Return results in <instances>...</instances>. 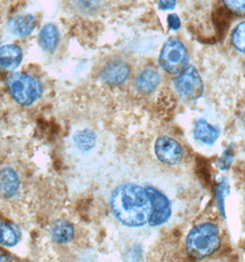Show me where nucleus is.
<instances>
[{
	"label": "nucleus",
	"instance_id": "obj_1",
	"mask_svg": "<svg viewBox=\"0 0 245 262\" xmlns=\"http://www.w3.org/2000/svg\"><path fill=\"white\" fill-rule=\"evenodd\" d=\"M114 216L127 226H141L150 220L151 205L145 188L127 183L118 186L111 195Z\"/></svg>",
	"mask_w": 245,
	"mask_h": 262
},
{
	"label": "nucleus",
	"instance_id": "obj_2",
	"mask_svg": "<svg viewBox=\"0 0 245 262\" xmlns=\"http://www.w3.org/2000/svg\"><path fill=\"white\" fill-rule=\"evenodd\" d=\"M220 247L218 226L204 223L194 227L186 238V252L193 258L201 259L213 255Z\"/></svg>",
	"mask_w": 245,
	"mask_h": 262
},
{
	"label": "nucleus",
	"instance_id": "obj_3",
	"mask_svg": "<svg viewBox=\"0 0 245 262\" xmlns=\"http://www.w3.org/2000/svg\"><path fill=\"white\" fill-rule=\"evenodd\" d=\"M64 10L78 16H99L131 6L136 0H59Z\"/></svg>",
	"mask_w": 245,
	"mask_h": 262
},
{
	"label": "nucleus",
	"instance_id": "obj_4",
	"mask_svg": "<svg viewBox=\"0 0 245 262\" xmlns=\"http://www.w3.org/2000/svg\"><path fill=\"white\" fill-rule=\"evenodd\" d=\"M9 92L18 104L29 106L42 95V85L36 78L23 73H14L7 81Z\"/></svg>",
	"mask_w": 245,
	"mask_h": 262
},
{
	"label": "nucleus",
	"instance_id": "obj_5",
	"mask_svg": "<svg viewBox=\"0 0 245 262\" xmlns=\"http://www.w3.org/2000/svg\"><path fill=\"white\" fill-rule=\"evenodd\" d=\"M189 61L186 46L176 38H171L165 42L159 55V64L171 75L180 74L187 68Z\"/></svg>",
	"mask_w": 245,
	"mask_h": 262
},
{
	"label": "nucleus",
	"instance_id": "obj_6",
	"mask_svg": "<svg viewBox=\"0 0 245 262\" xmlns=\"http://www.w3.org/2000/svg\"><path fill=\"white\" fill-rule=\"evenodd\" d=\"M179 94L187 100H197L203 94L204 86L199 73L194 67H187L175 79Z\"/></svg>",
	"mask_w": 245,
	"mask_h": 262
},
{
	"label": "nucleus",
	"instance_id": "obj_7",
	"mask_svg": "<svg viewBox=\"0 0 245 262\" xmlns=\"http://www.w3.org/2000/svg\"><path fill=\"white\" fill-rule=\"evenodd\" d=\"M151 205L149 223L151 226H158L168 221L172 215V204L166 195L152 186L145 187Z\"/></svg>",
	"mask_w": 245,
	"mask_h": 262
},
{
	"label": "nucleus",
	"instance_id": "obj_8",
	"mask_svg": "<svg viewBox=\"0 0 245 262\" xmlns=\"http://www.w3.org/2000/svg\"><path fill=\"white\" fill-rule=\"evenodd\" d=\"M155 153L159 161L168 165H177L183 158L182 146L168 136H160L155 143Z\"/></svg>",
	"mask_w": 245,
	"mask_h": 262
},
{
	"label": "nucleus",
	"instance_id": "obj_9",
	"mask_svg": "<svg viewBox=\"0 0 245 262\" xmlns=\"http://www.w3.org/2000/svg\"><path fill=\"white\" fill-rule=\"evenodd\" d=\"M130 75V67L126 60L111 59L105 63L100 72V79L109 85H121L127 81Z\"/></svg>",
	"mask_w": 245,
	"mask_h": 262
},
{
	"label": "nucleus",
	"instance_id": "obj_10",
	"mask_svg": "<svg viewBox=\"0 0 245 262\" xmlns=\"http://www.w3.org/2000/svg\"><path fill=\"white\" fill-rule=\"evenodd\" d=\"M19 178L12 168H3L0 170V195L6 199L12 198L18 193Z\"/></svg>",
	"mask_w": 245,
	"mask_h": 262
},
{
	"label": "nucleus",
	"instance_id": "obj_11",
	"mask_svg": "<svg viewBox=\"0 0 245 262\" xmlns=\"http://www.w3.org/2000/svg\"><path fill=\"white\" fill-rule=\"evenodd\" d=\"M35 27V18L30 15H18L11 18L8 24L9 32L15 36L27 37Z\"/></svg>",
	"mask_w": 245,
	"mask_h": 262
},
{
	"label": "nucleus",
	"instance_id": "obj_12",
	"mask_svg": "<svg viewBox=\"0 0 245 262\" xmlns=\"http://www.w3.org/2000/svg\"><path fill=\"white\" fill-rule=\"evenodd\" d=\"M23 60V51L15 45H8L0 48V69L13 70Z\"/></svg>",
	"mask_w": 245,
	"mask_h": 262
},
{
	"label": "nucleus",
	"instance_id": "obj_13",
	"mask_svg": "<svg viewBox=\"0 0 245 262\" xmlns=\"http://www.w3.org/2000/svg\"><path fill=\"white\" fill-rule=\"evenodd\" d=\"M194 136L196 140L206 145H213L219 136V130L217 127L209 124L204 119H199L195 122Z\"/></svg>",
	"mask_w": 245,
	"mask_h": 262
},
{
	"label": "nucleus",
	"instance_id": "obj_14",
	"mask_svg": "<svg viewBox=\"0 0 245 262\" xmlns=\"http://www.w3.org/2000/svg\"><path fill=\"white\" fill-rule=\"evenodd\" d=\"M59 42V32L55 25L48 23L45 25L39 33V45L43 50L54 52Z\"/></svg>",
	"mask_w": 245,
	"mask_h": 262
},
{
	"label": "nucleus",
	"instance_id": "obj_15",
	"mask_svg": "<svg viewBox=\"0 0 245 262\" xmlns=\"http://www.w3.org/2000/svg\"><path fill=\"white\" fill-rule=\"evenodd\" d=\"M51 237L57 244H67L74 237V227L66 220L55 221L51 226Z\"/></svg>",
	"mask_w": 245,
	"mask_h": 262
},
{
	"label": "nucleus",
	"instance_id": "obj_16",
	"mask_svg": "<svg viewBox=\"0 0 245 262\" xmlns=\"http://www.w3.org/2000/svg\"><path fill=\"white\" fill-rule=\"evenodd\" d=\"M159 83V75L153 68H148L136 77V86L138 91L149 94L157 89Z\"/></svg>",
	"mask_w": 245,
	"mask_h": 262
},
{
	"label": "nucleus",
	"instance_id": "obj_17",
	"mask_svg": "<svg viewBox=\"0 0 245 262\" xmlns=\"http://www.w3.org/2000/svg\"><path fill=\"white\" fill-rule=\"evenodd\" d=\"M21 235L17 226L8 222H0V245L13 247L21 239Z\"/></svg>",
	"mask_w": 245,
	"mask_h": 262
},
{
	"label": "nucleus",
	"instance_id": "obj_18",
	"mask_svg": "<svg viewBox=\"0 0 245 262\" xmlns=\"http://www.w3.org/2000/svg\"><path fill=\"white\" fill-rule=\"evenodd\" d=\"M74 144L78 149L83 152H87L92 149L96 144L95 134L90 130H81L74 135L73 137Z\"/></svg>",
	"mask_w": 245,
	"mask_h": 262
},
{
	"label": "nucleus",
	"instance_id": "obj_19",
	"mask_svg": "<svg viewBox=\"0 0 245 262\" xmlns=\"http://www.w3.org/2000/svg\"><path fill=\"white\" fill-rule=\"evenodd\" d=\"M232 41L237 50L245 53V21L240 23L233 30Z\"/></svg>",
	"mask_w": 245,
	"mask_h": 262
},
{
	"label": "nucleus",
	"instance_id": "obj_20",
	"mask_svg": "<svg viewBox=\"0 0 245 262\" xmlns=\"http://www.w3.org/2000/svg\"><path fill=\"white\" fill-rule=\"evenodd\" d=\"M230 194V185L226 179H221V181L218 183L217 188V200H218V208L225 217V210H224V200L225 197Z\"/></svg>",
	"mask_w": 245,
	"mask_h": 262
},
{
	"label": "nucleus",
	"instance_id": "obj_21",
	"mask_svg": "<svg viewBox=\"0 0 245 262\" xmlns=\"http://www.w3.org/2000/svg\"><path fill=\"white\" fill-rule=\"evenodd\" d=\"M223 3L232 13L245 16V0H223Z\"/></svg>",
	"mask_w": 245,
	"mask_h": 262
},
{
	"label": "nucleus",
	"instance_id": "obj_22",
	"mask_svg": "<svg viewBox=\"0 0 245 262\" xmlns=\"http://www.w3.org/2000/svg\"><path fill=\"white\" fill-rule=\"evenodd\" d=\"M233 157H234L233 149L231 148V147H229L228 149L225 150V151L223 152L221 157L218 158V167H219L221 170H227L228 168L231 167V165H232Z\"/></svg>",
	"mask_w": 245,
	"mask_h": 262
},
{
	"label": "nucleus",
	"instance_id": "obj_23",
	"mask_svg": "<svg viewBox=\"0 0 245 262\" xmlns=\"http://www.w3.org/2000/svg\"><path fill=\"white\" fill-rule=\"evenodd\" d=\"M168 23L170 25V28L173 30H178L180 28V18L178 17L176 14H171L169 15Z\"/></svg>",
	"mask_w": 245,
	"mask_h": 262
},
{
	"label": "nucleus",
	"instance_id": "obj_24",
	"mask_svg": "<svg viewBox=\"0 0 245 262\" xmlns=\"http://www.w3.org/2000/svg\"><path fill=\"white\" fill-rule=\"evenodd\" d=\"M176 0H159V7L162 9H173Z\"/></svg>",
	"mask_w": 245,
	"mask_h": 262
},
{
	"label": "nucleus",
	"instance_id": "obj_25",
	"mask_svg": "<svg viewBox=\"0 0 245 262\" xmlns=\"http://www.w3.org/2000/svg\"><path fill=\"white\" fill-rule=\"evenodd\" d=\"M8 257L7 256H2V255H0V261H4V260H7L8 259Z\"/></svg>",
	"mask_w": 245,
	"mask_h": 262
}]
</instances>
